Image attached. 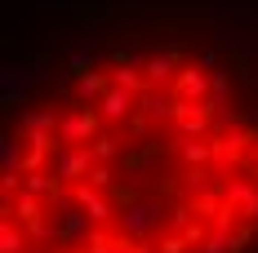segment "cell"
Here are the masks:
<instances>
[{
    "mask_svg": "<svg viewBox=\"0 0 258 253\" xmlns=\"http://www.w3.org/2000/svg\"><path fill=\"white\" fill-rule=\"evenodd\" d=\"M174 107H178V98H174L169 89H147V94L138 98V116L152 120V125H169V120H174Z\"/></svg>",
    "mask_w": 258,
    "mask_h": 253,
    "instance_id": "cell-5",
    "label": "cell"
},
{
    "mask_svg": "<svg viewBox=\"0 0 258 253\" xmlns=\"http://www.w3.org/2000/svg\"><path fill=\"white\" fill-rule=\"evenodd\" d=\"M111 85H116V89H129V94H138V98L152 89L147 71H143V67H134V62H120V67L111 71Z\"/></svg>",
    "mask_w": 258,
    "mask_h": 253,
    "instance_id": "cell-6",
    "label": "cell"
},
{
    "mask_svg": "<svg viewBox=\"0 0 258 253\" xmlns=\"http://www.w3.org/2000/svg\"><path fill=\"white\" fill-rule=\"evenodd\" d=\"M40 129H58V111L40 107V111H23L18 116V133H40Z\"/></svg>",
    "mask_w": 258,
    "mask_h": 253,
    "instance_id": "cell-8",
    "label": "cell"
},
{
    "mask_svg": "<svg viewBox=\"0 0 258 253\" xmlns=\"http://www.w3.org/2000/svg\"><path fill=\"white\" fill-rule=\"evenodd\" d=\"M72 71H80V76H85V71H94V53L76 49V53H72Z\"/></svg>",
    "mask_w": 258,
    "mask_h": 253,
    "instance_id": "cell-11",
    "label": "cell"
},
{
    "mask_svg": "<svg viewBox=\"0 0 258 253\" xmlns=\"http://www.w3.org/2000/svg\"><path fill=\"white\" fill-rule=\"evenodd\" d=\"M227 94H232V71H209V102L227 107Z\"/></svg>",
    "mask_w": 258,
    "mask_h": 253,
    "instance_id": "cell-10",
    "label": "cell"
},
{
    "mask_svg": "<svg viewBox=\"0 0 258 253\" xmlns=\"http://www.w3.org/2000/svg\"><path fill=\"white\" fill-rule=\"evenodd\" d=\"M18 164H23V138L5 133L0 138V174H18Z\"/></svg>",
    "mask_w": 258,
    "mask_h": 253,
    "instance_id": "cell-9",
    "label": "cell"
},
{
    "mask_svg": "<svg viewBox=\"0 0 258 253\" xmlns=\"http://www.w3.org/2000/svg\"><path fill=\"white\" fill-rule=\"evenodd\" d=\"M103 129H107V120L98 116V107L72 102L67 111H58V147H80V142H94Z\"/></svg>",
    "mask_w": 258,
    "mask_h": 253,
    "instance_id": "cell-1",
    "label": "cell"
},
{
    "mask_svg": "<svg viewBox=\"0 0 258 253\" xmlns=\"http://www.w3.org/2000/svg\"><path fill=\"white\" fill-rule=\"evenodd\" d=\"M98 116H103L107 125H129L134 116H138V94H129V89H107L103 102H98Z\"/></svg>",
    "mask_w": 258,
    "mask_h": 253,
    "instance_id": "cell-2",
    "label": "cell"
},
{
    "mask_svg": "<svg viewBox=\"0 0 258 253\" xmlns=\"http://www.w3.org/2000/svg\"><path fill=\"white\" fill-rule=\"evenodd\" d=\"M107 89H111V76H98V71H85V76L76 80V98L85 102V107H98Z\"/></svg>",
    "mask_w": 258,
    "mask_h": 253,
    "instance_id": "cell-7",
    "label": "cell"
},
{
    "mask_svg": "<svg viewBox=\"0 0 258 253\" xmlns=\"http://www.w3.org/2000/svg\"><path fill=\"white\" fill-rule=\"evenodd\" d=\"M147 80H152V89H169L174 80H178V49H156V53H147Z\"/></svg>",
    "mask_w": 258,
    "mask_h": 253,
    "instance_id": "cell-4",
    "label": "cell"
},
{
    "mask_svg": "<svg viewBox=\"0 0 258 253\" xmlns=\"http://www.w3.org/2000/svg\"><path fill=\"white\" fill-rule=\"evenodd\" d=\"M169 94L182 102H209V71L205 67H182L178 80L169 85Z\"/></svg>",
    "mask_w": 258,
    "mask_h": 253,
    "instance_id": "cell-3",
    "label": "cell"
}]
</instances>
